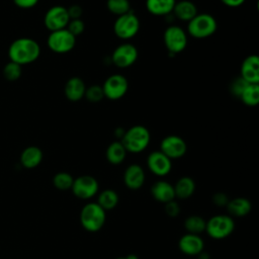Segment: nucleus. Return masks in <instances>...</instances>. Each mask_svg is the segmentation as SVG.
<instances>
[{"instance_id": "1", "label": "nucleus", "mask_w": 259, "mask_h": 259, "mask_svg": "<svg viewBox=\"0 0 259 259\" xmlns=\"http://www.w3.org/2000/svg\"><path fill=\"white\" fill-rule=\"evenodd\" d=\"M40 47L36 40L30 37H19L14 39L8 48L9 61L20 66L31 64L38 59Z\"/></svg>"}, {"instance_id": "2", "label": "nucleus", "mask_w": 259, "mask_h": 259, "mask_svg": "<svg viewBox=\"0 0 259 259\" xmlns=\"http://www.w3.org/2000/svg\"><path fill=\"white\" fill-rule=\"evenodd\" d=\"M150 140L151 135L149 130L144 125L137 124L133 125L127 131H124L120 142L125 148L126 152L138 154L147 149L150 144Z\"/></svg>"}, {"instance_id": "3", "label": "nucleus", "mask_w": 259, "mask_h": 259, "mask_svg": "<svg viewBox=\"0 0 259 259\" xmlns=\"http://www.w3.org/2000/svg\"><path fill=\"white\" fill-rule=\"evenodd\" d=\"M106 221V211L97 202L86 203L80 211V223L84 230L96 233L102 229Z\"/></svg>"}, {"instance_id": "4", "label": "nucleus", "mask_w": 259, "mask_h": 259, "mask_svg": "<svg viewBox=\"0 0 259 259\" xmlns=\"http://www.w3.org/2000/svg\"><path fill=\"white\" fill-rule=\"evenodd\" d=\"M218 28L215 18L208 13H197L187 22V32L194 38H206L211 36Z\"/></svg>"}, {"instance_id": "5", "label": "nucleus", "mask_w": 259, "mask_h": 259, "mask_svg": "<svg viewBox=\"0 0 259 259\" xmlns=\"http://www.w3.org/2000/svg\"><path fill=\"white\" fill-rule=\"evenodd\" d=\"M235 230V221L229 214H215L209 218L205 224V233L214 240L228 238Z\"/></svg>"}, {"instance_id": "6", "label": "nucleus", "mask_w": 259, "mask_h": 259, "mask_svg": "<svg viewBox=\"0 0 259 259\" xmlns=\"http://www.w3.org/2000/svg\"><path fill=\"white\" fill-rule=\"evenodd\" d=\"M140 29V19L132 10L125 14L117 16L113 24V31L120 39L133 38Z\"/></svg>"}, {"instance_id": "7", "label": "nucleus", "mask_w": 259, "mask_h": 259, "mask_svg": "<svg viewBox=\"0 0 259 259\" xmlns=\"http://www.w3.org/2000/svg\"><path fill=\"white\" fill-rule=\"evenodd\" d=\"M47 45L49 49L57 54H66L72 51L76 45V36H74L67 28L51 31Z\"/></svg>"}, {"instance_id": "8", "label": "nucleus", "mask_w": 259, "mask_h": 259, "mask_svg": "<svg viewBox=\"0 0 259 259\" xmlns=\"http://www.w3.org/2000/svg\"><path fill=\"white\" fill-rule=\"evenodd\" d=\"M163 39L166 49L173 55L181 53L187 46V34L178 25H169L164 31Z\"/></svg>"}, {"instance_id": "9", "label": "nucleus", "mask_w": 259, "mask_h": 259, "mask_svg": "<svg viewBox=\"0 0 259 259\" xmlns=\"http://www.w3.org/2000/svg\"><path fill=\"white\" fill-rule=\"evenodd\" d=\"M101 87L104 97L109 100H118L127 92L128 82L123 75L112 74L105 79Z\"/></svg>"}, {"instance_id": "10", "label": "nucleus", "mask_w": 259, "mask_h": 259, "mask_svg": "<svg viewBox=\"0 0 259 259\" xmlns=\"http://www.w3.org/2000/svg\"><path fill=\"white\" fill-rule=\"evenodd\" d=\"M71 190L76 197L87 200L97 194L99 183L97 179L91 175H81L74 178Z\"/></svg>"}, {"instance_id": "11", "label": "nucleus", "mask_w": 259, "mask_h": 259, "mask_svg": "<svg viewBox=\"0 0 259 259\" xmlns=\"http://www.w3.org/2000/svg\"><path fill=\"white\" fill-rule=\"evenodd\" d=\"M70 21L68 9L62 5H55L51 7L45 14L44 23L48 30L55 31L66 28Z\"/></svg>"}, {"instance_id": "12", "label": "nucleus", "mask_w": 259, "mask_h": 259, "mask_svg": "<svg viewBox=\"0 0 259 259\" xmlns=\"http://www.w3.org/2000/svg\"><path fill=\"white\" fill-rule=\"evenodd\" d=\"M138 49L130 42L119 45L111 54V62L118 68H128L134 65L138 59Z\"/></svg>"}, {"instance_id": "13", "label": "nucleus", "mask_w": 259, "mask_h": 259, "mask_svg": "<svg viewBox=\"0 0 259 259\" xmlns=\"http://www.w3.org/2000/svg\"><path fill=\"white\" fill-rule=\"evenodd\" d=\"M160 151L171 160L179 159L186 154L187 145L181 137L169 135L161 141Z\"/></svg>"}, {"instance_id": "14", "label": "nucleus", "mask_w": 259, "mask_h": 259, "mask_svg": "<svg viewBox=\"0 0 259 259\" xmlns=\"http://www.w3.org/2000/svg\"><path fill=\"white\" fill-rule=\"evenodd\" d=\"M147 166L151 173L158 177H164L171 172L172 160L160 150L151 152L147 157Z\"/></svg>"}, {"instance_id": "15", "label": "nucleus", "mask_w": 259, "mask_h": 259, "mask_svg": "<svg viewBox=\"0 0 259 259\" xmlns=\"http://www.w3.org/2000/svg\"><path fill=\"white\" fill-rule=\"evenodd\" d=\"M178 248L187 256H196L203 251L204 241L200 235L186 233L179 239Z\"/></svg>"}, {"instance_id": "16", "label": "nucleus", "mask_w": 259, "mask_h": 259, "mask_svg": "<svg viewBox=\"0 0 259 259\" xmlns=\"http://www.w3.org/2000/svg\"><path fill=\"white\" fill-rule=\"evenodd\" d=\"M146 180V174L143 167L139 164L128 165L123 173V183L132 190H138L143 187Z\"/></svg>"}, {"instance_id": "17", "label": "nucleus", "mask_w": 259, "mask_h": 259, "mask_svg": "<svg viewBox=\"0 0 259 259\" xmlns=\"http://www.w3.org/2000/svg\"><path fill=\"white\" fill-rule=\"evenodd\" d=\"M240 77L247 83L259 84V58L250 55L244 59L240 69Z\"/></svg>"}, {"instance_id": "18", "label": "nucleus", "mask_w": 259, "mask_h": 259, "mask_svg": "<svg viewBox=\"0 0 259 259\" xmlns=\"http://www.w3.org/2000/svg\"><path fill=\"white\" fill-rule=\"evenodd\" d=\"M153 198L159 202L166 203L175 199L174 187L166 180H158L152 184L150 189Z\"/></svg>"}, {"instance_id": "19", "label": "nucleus", "mask_w": 259, "mask_h": 259, "mask_svg": "<svg viewBox=\"0 0 259 259\" xmlns=\"http://www.w3.org/2000/svg\"><path fill=\"white\" fill-rule=\"evenodd\" d=\"M85 90H86V85L84 81L80 77L74 76L68 79V81L66 82L64 93L68 100L72 102H77L82 98H84Z\"/></svg>"}, {"instance_id": "20", "label": "nucleus", "mask_w": 259, "mask_h": 259, "mask_svg": "<svg viewBox=\"0 0 259 259\" xmlns=\"http://www.w3.org/2000/svg\"><path fill=\"white\" fill-rule=\"evenodd\" d=\"M42 151L36 146L26 147L20 154V164L26 169H33L37 167L42 161Z\"/></svg>"}, {"instance_id": "21", "label": "nucleus", "mask_w": 259, "mask_h": 259, "mask_svg": "<svg viewBox=\"0 0 259 259\" xmlns=\"http://www.w3.org/2000/svg\"><path fill=\"white\" fill-rule=\"evenodd\" d=\"M172 13L181 21H190L197 14V7L189 0H181L175 3Z\"/></svg>"}, {"instance_id": "22", "label": "nucleus", "mask_w": 259, "mask_h": 259, "mask_svg": "<svg viewBox=\"0 0 259 259\" xmlns=\"http://www.w3.org/2000/svg\"><path fill=\"white\" fill-rule=\"evenodd\" d=\"M226 206L230 213L229 215L236 217V218L245 217L252 209L251 201L248 198L241 197V196L235 197L233 199H229V202Z\"/></svg>"}, {"instance_id": "23", "label": "nucleus", "mask_w": 259, "mask_h": 259, "mask_svg": "<svg viewBox=\"0 0 259 259\" xmlns=\"http://www.w3.org/2000/svg\"><path fill=\"white\" fill-rule=\"evenodd\" d=\"M173 187L175 198L177 197L179 199H187L193 195L196 188V184L193 178L189 176H182L176 181Z\"/></svg>"}, {"instance_id": "24", "label": "nucleus", "mask_w": 259, "mask_h": 259, "mask_svg": "<svg viewBox=\"0 0 259 259\" xmlns=\"http://www.w3.org/2000/svg\"><path fill=\"white\" fill-rule=\"evenodd\" d=\"M176 0H146V8L152 15L166 16L172 13Z\"/></svg>"}, {"instance_id": "25", "label": "nucleus", "mask_w": 259, "mask_h": 259, "mask_svg": "<svg viewBox=\"0 0 259 259\" xmlns=\"http://www.w3.org/2000/svg\"><path fill=\"white\" fill-rule=\"evenodd\" d=\"M126 150L120 141H114L110 143L105 151L106 160L112 165L121 164L126 156Z\"/></svg>"}, {"instance_id": "26", "label": "nucleus", "mask_w": 259, "mask_h": 259, "mask_svg": "<svg viewBox=\"0 0 259 259\" xmlns=\"http://www.w3.org/2000/svg\"><path fill=\"white\" fill-rule=\"evenodd\" d=\"M119 197L115 190L113 189H104L102 190L97 197V204L101 206L105 211L113 209L118 203Z\"/></svg>"}, {"instance_id": "27", "label": "nucleus", "mask_w": 259, "mask_h": 259, "mask_svg": "<svg viewBox=\"0 0 259 259\" xmlns=\"http://www.w3.org/2000/svg\"><path fill=\"white\" fill-rule=\"evenodd\" d=\"M205 224L206 221L197 214H191L184 220L183 226L186 230V233L200 235L205 231Z\"/></svg>"}, {"instance_id": "28", "label": "nucleus", "mask_w": 259, "mask_h": 259, "mask_svg": "<svg viewBox=\"0 0 259 259\" xmlns=\"http://www.w3.org/2000/svg\"><path fill=\"white\" fill-rule=\"evenodd\" d=\"M239 98L247 106H256L259 103V85L247 84Z\"/></svg>"}, {"instance_id": "29", "label": "nucleus", "mask_w": 259, "mask_h": 259, "mask_svg": "<svg viewBox=\"0 0 259 259\" xmlns=\"http://www.w3.org/2000/svg\"><path fill=\"white\" fill-rule=\"evenodd\" d=\"M74 177L68 172H58L53 177V185L59 190H69L72 187Z\"/></svg>"}, {"instance_id": "30", "label": "nucleus", "mask_w": 259, "mask_h": 259, "mask_svg": "<svg viewBox=\"0 0 259 259\" xmlns=\"http://www.w3.org/2000/svg\"><path fill=\"white\" fill-rule=\"evenodd\" d=\"M106 7L110 13L116 16L131 11V3L128 0H107Z\"/></svg>"}, {"instance_id": "31", "label": "nucleus", "mask_w": 259, "mask_h": 259, "mask_svg": "<svg viewBox=\"0 0 259 259\" xmlns=\"http://www.w3.org/2000/svg\"><path fill=\"white\" fill-rule=\"evenodd\" d=\"M22 74L21 66L9 61L3 68V76L8 81H16Z\"/></svg>"}, {"instance_id": "32", "label": "nucleus", "mask_w": 259, "mask_h": 259, "mask_svg": "<svg viewBox=\"0 0 259 259\" xmlns=\"http://www.w3.org/2000/svg\"><path fill=\"white\" fill-rule=\"evenodd\" d=\"M84 97L89 102H92V103H96V102L101 101L103 99V97H104L102 87L99 86V85H95V84L89 86L88 88L86 87Z\"/></svg>"}, {"instance_id": "33", "label": "nucleus", "mask_w": 259, "mask_h": 259, "mask_svg": "<svg viewBox=\"0 0 259 259\" xmlns=\"http://www.w3.org/2000/svg\"><path fill=\"white\" fill-rule=\"evenodd\" d=\"M74 36H78L83 33L85 29V23L81 18L78 19H70L67 27H66Z\"/></svg>"}, {"instance_id": "34", "label": "nucleus", "mask_w": 259, "mask_h": 259, "mask_svg": "<svg viewBox=\"0 0 259 259\" xmlns=\"http://www.w3.org/2000/svg\"><path fill=\"white\" fill-rule=\"evenodd\" d=\"M247 84H249V83H247L243 78H241V77L239 76V77L236 78V79L232 82V84H231V87H230L231 93L239 98L240 95H241V93H242V91H243V90L245 89V87L247 86Z\"/></svg>"}, {"instance_id": "35", "label": "nucleus", "mask_w": 259, "mask_h": 259, "mask_svg": "<svg viewBox=\"0 0 259 259\" xmlns=\"http://www.w3.org/2000/svg\"><path fill=\"white\" fill-rule=\"evenodd\" d=\"M164 204H165L164 209H165V212L168 217L176 218L180 213V205L175 199L170 200V201H168Z\"/></svg>"}, {"instance_id": "36", "label": "nucleus", "mask_w": 259, "mask_h": 259, "mask_svg": "<svg viewBox=\"0 0 259 259\" xmlns=\"http://www.w3.org/2000/svg\"><path fill=\"white\" fill-rule=\"evenodd\" d=\"M212 201L218 206H226L229 202V197L224 192H217L212 196Z\"/></svg>"}, {"instance_id": "37", "label": "nucleus", "mask_w": 259, "mask_h": 259, "mask_svg": "<svg viewBox=\"0 0 259 259\" xmlns=\"http://www.w3.org/2000/svg\"><path fill=\"white\" fill-rule=\"evenodd\" d=\"M13 3L19 8L29 9L34 7L38 3V0H13Z\"/></svg>"}, {"instance_id": "38", "label": "nucleus", "mask_w": 259, "mask_h": 259, "mask_svg": "<svg viewBox=\"0 0 259 259\" xmlns=\"http://www.w3.org/2000/svg\"><path fill=\"white\" fill-rule=\"evenodd\" d=\"M68 9V14H69V17H70V19H78V18H80L81 17V15H82V8H81V6H79V5H77V4H75V5H72V6H70L69 8H67Z\"/></svg>"}, {"instance_id": "39", "label": "nucleus", "mask_w": 259, "mask_h": 259, "mask_svg": "<svg viewBox=\"0 0 259 259\" xmlns=\"http://www.w3.org/2000/svg\"><path fill=\"white\" fill-rule=\"evenodd\" d=\"M223 4H225L228 7H232V8H236L239 7L241 5L244 4L245 0H221Z\"/></svg>"}, {"instance_id": "40", "label": "nucleus", "mask_w": 259, "mask_h": 259, "mask_svg": "<svg viewBox=\"0 0 259 259\" xmlns=\"http://www.w3.org/2000/svg\"><path fill=\"white\" fill-rule=\"evenodd\" d=\"M115 259H131V258L128 257V255H126V256H122V257H117Z\"/></svg>"}]
</instances>
